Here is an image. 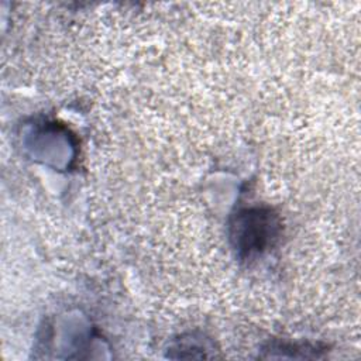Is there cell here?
<instances>
[{"instance_id":"cell-1","label":"cell","mask_w":361,"mask_h":361,"mask_svg":"<svg viewBox=\"0 0 361 361\" xmlns=\"http://www.w3.org/2000/svg\"><path fill=\"white\" fill-rule=\"evenodd\" d=\"M279 231L281 221L269 207L243 209L230 223V238L241 258H251L269 250Z\"/></svg>"}]
</instances>
